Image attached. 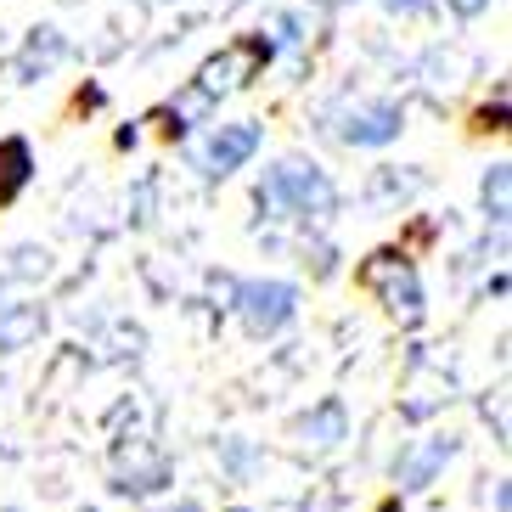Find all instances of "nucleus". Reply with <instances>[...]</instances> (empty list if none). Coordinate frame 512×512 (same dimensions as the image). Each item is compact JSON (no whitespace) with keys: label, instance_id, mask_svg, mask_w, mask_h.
<instances>
[{"label":"nucleus","instance_id":"obj_13","mask_svg":"<svg viewBox=\"0 0 512 512\" xmlns=\"http://www.w3.org/2000/svg\"><path fill=\"white\" fill-rule=\"evenodd\" d=\"M479 197H484V214L507 226V164H490V175L479 181Z\"/></svg>","mask_w":512,"mask_h":512},{"label":"nucleus","instance_id":"obj_4","mask_svg":"<svg viewBox=\"0 0 512 512\" xmlns=\"http://www.w3.org/2000/svg\"><path fill=\"white\" fill-rule=\"evenodd\" d=\"M299 310V287L293 282H242L237 287V316L248 338H276Z\"/></svg>","mask_w":512,"mask_h":512},{"label":"nucleus","instance_id":"obj_19","mask_svg":"<svg viewBox=\"0 0 512 512\" xmlns=\"http://www.w3.org/2000/svg\"><path fill=\"white\" fill-rule=\"evenodd\" d=\"M316 6H349V0H316Z\"/></svg>","mask_w":512,"mask_h":512},{"label":"nucleus","instance_id":"obj_17","mask_svg":"<svg viewBox=\"0 0 512 512\" xmlns=\"http://www.w3.org/2000/svg\"><path fill=\"white\" fill-rule=\"evenodd\" d=\"M456 17H479V12H490V0H445Z\"/></svg>","mask_w":512,"mask_h":512},{"label":"nucleus","instance_id":"obj_6","mask_svg":"<svg viewBox=\"0 0 512 512\" xmlns=\"http://www.w3.org/2000/svg\"><path fill=\"white\" fill-rule=\"evenodd\" d=\"M259 141H265V130H259L254 119H237V124H220L203 147L192 152V164L209 175V181H226V175H237L248 158L259 152Z\"/></svg>","mask_w":512,"mask_h":512},{"label":"nucleus","instance_id":"obj_15","mask_svg":"<svg viewBox=\"0 0 512 512\" xmlns=\"http://www.w3.org/2000/svg\"><path fill=\"white\" fill-rule=\"evenodd\" d=\"M484 422H496V445H507L512 422H507V389H496V400H484Z\"/></svg>","mask_w":512,"mask_h":512},{"label":"nucleus","instance_id":"obj_12","mask_svg":"<svg viewBox=\"0 0 512 512\" xmlns=\"http://www.w3.org/2000/svg\"><path fill=\"white\" fill-rule=\"evenodd\" d=\"M34 181V152L23 136H6L0 141V203H17Z\"/></svg>","mask_w":512,"mask_h":512},{"label":"nucleus","instance_id":"obj_9","mask_svg":"<svg viewBox=\"0 0 512 512\" xmlns=\"http://www.w3.org/2000/svg\"><path fill=\"white\" fill-rule=\"evenodd\" d=\"M287 439H293L299 451H310V456L338 451V445L349 439V411H344V400H321L316 411H304V417H293Z\"/></svg>","mask_w":512,"mask_h":512},{"label":"nucleus","instance_id":"obj_10","mask_svg":"<svg viewBox=\"0 0 512 512\" xmlns=\"http://www.w3.org/2000/svg\"><path fill=\"white\" fill-rule=\"evenodd\" d=\"M456 456V439L451 434H428V439H417L406 456H400V467H394V484L400 490H428V484L445 473V462Z\"/></svg>","mask_w":512,"mask_h":512},{"label":"nucleus","instance_id":"obj_7","mask_svg":"<svg viewBox=\"0 0 512 512\" xmlns=\"http://www.w3.org/2000/svg\"><path fill=\"white\" fill-rule=\"evenodd\" d=\"M164 484H169V462L152 439L119 445V456H113V490H119V496H152V490H164Z\"/></svg>","mask_w":512,"mask_h":512},{"label":"nucleus","instance_id":"obj_8","mask_svg":"<svg viewBox=\"0 0 512 512\" xmlns=\"http://www.w3.org/2000/svg\"><path fill=\"white\" fill-rule=\"evenodd\" d=\"M400 130H406L400 102H349L344 124H338V141H349V147H389Z\"/></svg>","mask_w":512,"mask_h":512},{"label":"nucleus","instance_id":"obj_2","mask_svg":"<svg viewBox=\"0 0 512 512\" xmlns=\"http://www.w3.org/2000/svg\"><path fill=\"white\" fill-rule=\"evenodd\" d=\"M361 287L372 293L383 310H389L400 327H417L428 316V299H422V282H417V265H411L400 248H377L372 259L361 265Z\"/></svg>","mask_w":512,"mask_h":512},{"label":"nucleus","instance_id":"obj_16","mask_svg":"<svg viewBox=\"0 0 512 512\" xmlns=\"http://www.w3.org/2000/svg\"><path fill=\"white\" fill-rule=\"evenodd\" d=\"M383 6H389V12H406V17H422L434 0H383Z\"/></svg>","mask_w":512,"mask_h":512},{"label":"nucleus","instance_id":"obj_14","mask_svg":"<svg viewBox=\"0 0 512 512\" xmlns=\"http://www.w3.org/2000/svg\"><path fill=\"white\" fill-rule=\"evenodd\" d=\"M46 259H51L46 248H12V265H6L0 276H6V282H34V276H46V271H51Z\"/></svg>","mask_w":512,"mask_h":512},{"label":"nucleus","instance_id":"obj_18","mask_svg":"<svg viewBox=\"0 0 512 512\" xmlns=\"http://www.w3.org/2000/svg\"><path fill=\"white\" fill-rule=\"evenodd\" d=\"M169 512H175V507H169ZM181 512H197V501H181Z\"/></svg>","mask_w":512,"mask_h":512},{"label":"nucleus","instance_id":"obj_5","mask_svg":"<svg viewBox=\"0 0 512 512\" xmlns=\"http://www.w3.org/2000/svg\"><path fill=\"white\" fill-rule=\"evenodd\" d=\"M456 400V377L445 366H434L428 355H411L406 383H400V417L406 422H428Z\"/></svg>","mask_w":512,"mask_h":512},{"label":"nucleus","instance_id":"obj_3","mask_svg":"<svg viewBox=\"0 0 512 512\" xmlns=\"http://www.w3.org/2000/svg\"><path fill=\"white\" fill-rule=\"evenodd\" d=\"M276 57V40L271 34H237L226 51H214L203 68H197V85L192 91L203 96V102H220V96H231L237 85H248V79L265 74V62Z\"/></svg>","mask_w":512,"mask_h":512},{"label":"nucleus","instance_id":"obj_1","mask_svg":"<svg viewBox=\"0 0 512 512\" xmlns=\"http://www.w3.org/2000/svg\"><path fill=\"white\" fill-rule=\"evenodd\" d=\"M259 209H287V214H299V220H327V214H338V186L310 158H282L259 181Z\"/></svg>","mask_w":512,"mask_h":512},{"label":"nucleus","instance_id":"obj_11","mask_svg":"<svg viewBox=\"0 0 512 512\" xmlns=\"http://www.w3.org/2000/svg\"><path fill=\"white\" fill-rule=\"evenodd\" d=\"M46 332V304H0V355H23Z\"/></svg>","mask_w":512,"mask_h":512}]
</instances>
